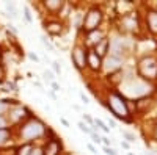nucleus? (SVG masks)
I'll return each mask as SVG.
<instances>
[{
	"label": "nucleus",
	"mask_w": 157,
	"mask_h": 155,
	"mask_svg": "<svg viewBox=\"0 0 157 155\" xmlns=\"http://www.w3.org/2000/svg\"><path fill=\"white\" fill-rule=\"evenodd\" d=\"M80 99H82V100H83L85 103H88V97H86L85 94H80Z\"/></svg>",
	"instance_id": "b1692460"
},
{
	"label": "nucleus",
	"mask_w": 157,
	"mask_h": 155,
	"mask_svg": "<svg viewBox=\"0 0 157 155\" xmlns=\"http://www.w3.org/2000/svg\"><path fill=\"white\" fill-rule=\"evenodd\" d=\"M72 61L75 63V66L78 69H82L85 66V61H86V54L80 49V47H77L74 52H72Z\"/></svg>",
	"instance_id": "20e7f679"
},
{
	"label": "nucleus",
	"mask_w": 157,
	"mask_h": 155,
	"mask_svg": "<svg viewBox=\"0 0 157 155\" xmlns=\"http://www.w3.org/2000/svg\"><path fill=\"white\" fill-rule=\"evenodd\" d=\"M105 153H107V155H115V150L110 149V147H105Z\"/></svg>",
	"instance_id": "aec40b11"
},
{
	"label": "nucleus",
	"mask_w": 157,
	"mask_h": 155,
	"mask_svg": "<svg viewBox=\"0 0 157 155\" xmlns=\"http://www.w3.org/2000/svg\"><path fill=\"white\" fill-rule=\"evenodd\" d=\"M91 136H93V141H94V143H101V138H99V136H98V135H96L94 132L91 133Z\"/></svg>",
	"instance_id": "6ab92c4d"
},
{
	"label": "nucleus",
	"mask_w": 157,
	"mask_h": 155,
	"mask_svg": "<svg viewBox=\"0 0 157 155\" xmlns=\"http://www.w3.org/2000/svg\"><path fill=\"white\" fill-rule=\"evenodd\" d=\"M54 69H55V72H58V74H60V71H61V69H60V66H58L57 63H54Z\"/></svg>",
	"instance_id": "4be33fe9"
},
{
	"label": "nucleus",
	"mask_w": 157,
	"mask_h": 155,
	"mask_svg": "<svg viewBox=\"0 0 157 155\" xmlns=\"http://www.w3.org/2000/svg\"><path fill=\"white\" fill-rule=\"evenodd\" d=\"M86 60H88V64L93 69H99V66H101V58L94 54V52H90V54L86 55Z\"/></svg>",
	"instance_id": "0eeeda50"
},
{
	"label": "nucleus",
	"mask_w": 157,
	"mask_h": 155,
	"mask_svg": "<svg viewBox=\"0 0 157 155\" xmlns=\"http://www.w3.org/2000/svg\"><path fill=\"white\" fill-rule=\"evenodd\" d=\"M49 31L50 33H54V35H57V33H60V30H61V25L60 24H57V22H52V24H49Z\"/></svg>",
	"instance_id": "9b49d317"
},
{
	"label": "nucleus",
	"mask_w": 157,
	"mask_h": 155,
	"mask_svg": "<svg viewBox=\"0 0 157 155\" xmlns=\"http://www.w3.org/2000/svg\"><path fill=\"white\" fill-rule=\"evenodd\" d=\"M110 110H112V113L116 116V118H120V119H123V118H126V116L129 114V111H127V108H126V103L123 102V99L120 97V96H116V94H113L112 97H110Z\"/></svg>",
	"instance_id": "f03ea898"
},
{
	"label": "nucleus",
	"mask_w": 157,
	"mask_h": 155,
	"mask_svg": "<svg viewBox=\"0 0 157 155\" xmlns=\"http://www.w3.org/2000/svg\"><path fill=\"white\" fill-rule=\"evenodd\" d=\"M41 135H43V125H41V122H38V121H30L27 125H24V128H22V136L27 141H32V139L41 136Z\"/></svg>",
	"instance_id": "f257e3e1"
},
{
	"label": "nucleus",
	"mask_w": 157,
	"mask_h": 155,
	"mask_svg": "<svg viewBox=\"0 0 157 155\" xmlns=\"http://www.w3.org/2000/svg\"><path fill=\"white\" fill-rule=\"evenodd\" d=\"M58 152H60V144L57 143L55 139H50L49 143L46 144L44 155H58Z\"/></svg>",
	"instance_id": "423d86ee"
},
{
	"label": "nucleus",
	"mask_w": 157,
	"mask_h": 155,
	"mask_svg": "<svg viewBox=\"0 0 157 155\" xmlns=\"http://www.w3.org/2000/svg\"><path fill=\"white\" fill-rule=\"evenodd\" d=\"M78 127H80V130L85 132V133H90V135L93 133V130H91V128H88V125H85L83 122H78Z\"/></svg>",
	"instance_id": "2eb2a0df"
},
{
	"label": "nucleus",
	"mask_w": 157,
	"mask_h": 155,
	"mask_svg": "<svg viewBox=\"0 0 157 155\" xmlns=\"http://www.w3.org/2000/svg\"><path fill=\"white\" fill-rule=\"evenodd\" d=\"M94 122H96V125H99V127L102 128V130H104V132H109V127H105V124H104V122H102L101 119H96Z\"/></svg>",
	"instance_id": "dca6fc26"
},
{
	"label": "nucleus",
	"mask_w": 157,
	"mask_h": 155,
	"mask_svg": "<svg viewBox=\"0 0 157 155\" xmlns=\"http://www.w3.org/2000/svg\"><path fill=\"white\" fill-rule=\"evenodd\" d=\"M46 6L50 9H57L61 6V2H58V0H49V2H46Z\"/></svg>",
	"instance_id": "4468645a"
},
{
	"label": "nucleus",
	"mask_w": 157,
	"mask_h": 155,
	"mask_svg": "<svg viewBox=\"0 0 157 155\" xmlns=\"http://www.w3.org/2000/svg\"><path fill=\"white\" fill-rule=\"evenodd\" d=\"M102 139H104V144H105V146L110 144V139H107V138H102Z\"/></svg>",
	"instance_id": "393cba45"
},
{
	"label": "nucleus",
	"mask_w": 157,
	"mask_h": 155,
	"mask_svg": "<svg viewBox=\"0 0 157 155\" xmlns=\"http://www.w3.org/2000/svg\"><path fill=\"white\" fill-rule=\"evenodd\" d=\"M141 69L145 71V74H148V77H155L157 75V64L152 61V60H146V61H143V64H141Z\"/></svg>",
	"instance_id": "39448f33"
},
{
	"label": "nucleus",
	"mask_w": 157,
	"mask_h": 155,
	"mask_svg": "<svg viewBox=\"0 0 157 155\" xmlns=\"http://www.w3.org/2000/svg\"><path fill=\"white\" fill-rule=\"evenodd\" d=\"M148 24H149V28L154 33H157V13L155 11H152V13L148 14Z\"/></svg>",
	"instance_id": "1a4fd4ad"
},
{
	"label": "nucleus",
	"mask_w": 157,
	"mask_h": 155,
	"mask_svg": "<svg viewBox=\"0 0 157 155\" xmlns=\"http://www.w3.org/2000/svg\"><path fill=\"white\" fill-rule=\"evenodd\" d=\"M30 153H32V146L30 144H24L17 152V155H30Z\"/></svg>",
	"instance_id": "ddd939ff"
},
{
	"label": "nucleus",
	"mask_w": 157,
	"mask_h": 155,
	"mask_svg": "<svg viewBox=\"0 0 157 155\" xmlns=\"http://www.w3.org/2000/svg\"><path fill=\"white\" fill-rule=\"evenodd\" d=\"M123 135H124V136H126V138H127V139L130 141V143H132V141H135V136H134L132 133H127V132H124Z\"/></svg>",
	"instance_id": "a211bd4d"
},
{
	"label": "nucleus",
	"mask_w": 157,
	"mask_h": 155,
	"mask_svg": "<svg viewBox=\"0 0 157 155\" xmlns=\"http://www.w3.org/2000/svg\"><path fill=\"white\" fill-rule=\"evenodd\" d=\"M8 138H10V132L6 130V128H0V144L6 143Z\"/></svg>",
	"instance_id": "f8f14e48"
},
{
	"label": "nucleus",
	"mask_w": 157,
	"mask_h": 155,
	"mask_svg": "<svg viewBox=\"0 0 157 155\" xmlns=\"http://www.w3.org/2000/svg\"><path fill=\"white\" fill-rule=\"evenodd\" d=\"M129 155H132V153H129Z\"/></svg>",
	"instance_id": "c756f323"
},
{
	"label": "nucleus",
	"mask_w": 157,
	"mask_h": 155,
	"mask_svg": "<svg viewBox=\"0 0 157 155\" xmlns=\"http://www.w3.org/2000/svg\"><path fill=\"white\" fill-rule=\"evenodd\" d=\"M120 63H121L120 57H112V58L109 60V69H110V71L118 69V68H120Z\"/></svg>",
	"instance_id": "9d476101"
},
{
	"label": "nucleus",
	"mask_w": 157,
	"mask_h": 155,
	"mask_svg": "<svg viewBox=\"0 0 157 155\" xmlns=\"http://www.w3.org/2000/svg\"><path fill=\"white\" fill-rule=\"evenodd\" d=\"M146 155H154V153L152 152H146Z\"/></svg>",
	"instance_id": "c85d7f7f"
},
{
	"label": "nucleus",
	"mask_w": 157,
	"mask_h": 155,
	"mask_svg": "<svg viewBox=\"0 0 157 155\" xmlns=\"http://www.w3.org/2000/svg\"><path fill=\"white\" fill-rule=\"evenodd\" d=\"M83 118H85V121H88L90 124H91V122H93V119H91V118H90V116H88V114H83Z\"/></svg>",
	"instance_id": "5701e85b"
},
{
	"label": "nucleus",
	"mask_w": 157,
	"mask_h": 155,
	"mask_svg": "<svg viewBox=\"0 0 157 155\" xmlns=\"http://www.w3.org/2000/svg\"><path fill=\"white\" fill-rule=\"evenodd\" d=\"M107 47H109V41H105V39H104V41H99L94 54H96L98 57H104V55L107 54Z\"/></svg>",
	"instance_id": "6e6552de"
},
{
	"label": "nucleus",
	"mask_w": 157,
	"mask_h": 155,
	"mask_svg": "<svg viewBox=\"0 0 157 155\" xmlns=\"http://www.w3.org/2000/svg\"><path fill=\"white\" fill-rule=\"evenodd\" d=\"M6 110H8V105L5 102H0V116H2V113H5Z\"/></svg>",
	"instance_id": "f3484780"
},
{
	"label": "nucleus",
	"mask_w": 157,
	"mask_h": 155,
	"mask_svg": "<svg viewBox=\"0 0 157 155\" xmlns=\"http://www.w3.org/2000/svg\"><path fill=\"white\" fill-rule=\"evenodd\" d=\"M30 155H41V153H39V150H35V152H32Z\"/></svg>",
	"instance_id": "cd10ccee"
},
{
	"label": "nucleus",
	"mask_w": 157,
	"mask_h": 155,
	"mask_svg": "<svg viewBox=\"0 0 157 155\" xmlns=\"http://www.w3.org/2000/svg\"><path fill=\"white\" fill-rule=\"evenodd\" d=\"M88 149H90V150H91V152H94V153H96V149H94V147H93V146H91V144H88Z\"/></svg>",
	"instance_id": "bb28decb"
},
{
	"label": "nucleus",
	"mask_w": 157,
	"mask_h": 155,
	"mask_svg": "<svg viewBox=\"0 0 157 155\" xmlns=\"http://www.w3.org/2000/svg\"><path fill=\"white\" fill-rule=\"evenodd\" d=\"M0 128H5V119L0 116Z\"/></svg>",
	"instance_id": "412c9836"
},
{
	"label": "nucleus",
	"mask_w": 157,
	"mask_h": 155,
	"mask_svg": "<svg viewBox=\"0 0 157 155\" xmlns=\"http://www.w3.org/2000/svg\"><path fill=\"white\" fill-rule=\"evenodd\" d=\"M29 57H30V58H32V60H35V61H38V57H36V55H33V54H30V55H29Z\"/></svg>",
	"instance_id": "a878e982"
},
{
	"label": "nucleus",
	"mask_w": 157,
	"mask_h": 155,
	"mask_svg": "<svg viewBox=\"0 0 157 155\" xmlns=\"http://www.w3.org/2000/svg\"><path fill=\"white\" fill-rule=\"evenodd\" d=\"M101 19H102L101 11H99V9H91L88 14H86V17H85V28H86L88 31L96 30V27L99 25Z\"/></svg>",
	"instance_id": "7ed1b4c3"
}]
</instances>
